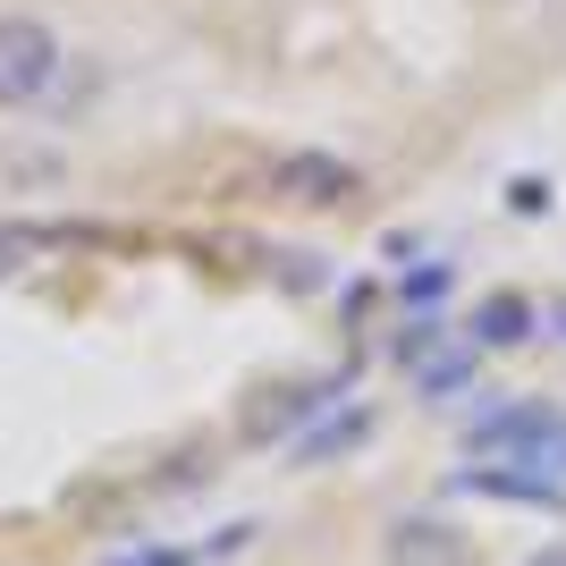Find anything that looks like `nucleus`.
Instances as JSON below:
<instances>
[{
  "instance_id": "obj_1",
  "label": "nucleus",
  "mask_w": 566,
  "mask_h": 566,
  "mask_svg": "<svg viewBox=\"0 0 566 566\" xmlns=\"http://www.w3.org/2000/svg\"><path fill=\"white\" fill-rule=\"evenodd\" d=\"M465 449L473 457H524V465L549 482V473L566 465V415H549V406H507V415L465 431Z\"/></svg>"
},
{
  "instance_id": "obj_2",
  "label": "nucleus",
  "mask_w": 566,
  "mask_h": 566,
  "mask_svg": "<svg viewBox=\"0 0 566 566\" xmlns=\"http://www.w3.org/2000/svg\"><path fill=\"white\" fill-rule=\"evenodd\" d=\"M51 76H60V34L43 18H0V111L43 102Z\"/></svg>"
},
{
  "instance_id": "obj_3",
  "label": "nucleus",
  "mask_w": 566,
  "mask_h": 566,
  "mask_svg": "<svg viewBox=\"0 0 566 566\" xmlns=\"http://www.w3.org/2000/svg\"><path fill=\"white\" fill-rule=\"evenodd\" d=\"M398 364L415 373V389L423 398H457V389H473V338H449L440 322H415V331L398 338Z\"/></svg>"
},
{
  "instance_id": "obj_4",
  "label": "nucleus",
  "mask_w": 566,
  "mask_h": 566,
  "mask_svg": "<svg viewBox=\"0 0 566 566\" xmlns=\"http://www.w3.org/2000/svg\"><path fill=\"white\" fill-rule=\"evenodd\" d=\"M271 187L296 195V203H347V195H355V169L331 161V153H287V161L271 169Z\"/></svg>"
},
{
  "instance_id": "obj_5",
  "label": "nucleus",
  "mask_w": 566,
  "mask_h": 566,
  "mask_svg": "<svg viewBox=\"0 0 566 566\" xmlns=\"http://www.w3.org/2000/svg\"><path fill=\"white\" fill-rule=\"evenodd\" d=\"M389 566H465V533L440 516H398L389 524Z\"/></svg>"
},
{
  "instance_id": "obj_6",
  "label": "nucleus",
  "mask_w": 566,
  "mask_h": 566,
  "mask_svg": "<svg viewBox=\"0 0 566 566\" xmlns=\"http://www.w3.org/2000/svg\"><path fill=\"white\" fill-rule=\"evenodd\" d=\"M331 398H338V380H305V389H280V398H262L254 415H245V440H280L287 423H305V415H322Z\"/></svg>"
},
{
  "instance_id": "obj_7",
  "label": "nucleus",
  "mask_w": 566,
  "mask_h": 566,
  "mask_svg": "<svg viewBox=\"0 0 566 566\" xmlns=\"http://www.w3.org/2000/svg\"><path fill=\"white\" fill-rule=\"evenodd\" d=\"M473 355L482 347H524V338H533V305H524L516 287H499V296H482V305H473Z\"/></svg>"
},
{
  "instance_id": "obj_8",
  "label": "nucleus",
  "mask_w": 566,
  "mask_h": 566,
  "mask_svg": "<svg viewBox=\"0 0 566 566\" xmlns=\"http://www.w3.org/2000/svg\"><path fill=\"white\" fill-rule=\"evenodd\" d=\"M457 491H473V499H516V507H566L558 482H542V473H499V465L457 473Z\"/></svg>"
},
{
  "instance_id": "obj_9",
  "label": "nucleus",
  "mask_w": 566,
  "mask_h": 566,
  "mask_svg": "<svg viewBox=\"0 0 566 566\" xmlns=\"http://www.w3.org/2000/svg\"><path fill=\"white\" fill-rule=\"evenodd\" d=\"M364 431H373V415H338V423L305 431V440H296V457H305V465H322V457H331V449H355Z\"/></svg>"
},
{
  "instance_id": "obj_10",
  "label": "nucleus",
  "mask_w": 566,
  "mask_h": 566,
  "mask_svg": "<svg viewBox=\"0 0 566 566\" xmlns=\"http://www.w3.org/2000/svg\"><path fill=\"white\" fill-rule=\"evenodd\" d=\"M398 296H406V305H431V296H449V262H423L415 280H398Z\"/></svg>"
},
{
  "instance_id": "obj_11",
  "label": "nucleus",
  "mask_w": 566,
  "mask_h": 566,
  "mask_svg": "<svg viewBox=\"0 0 566 566\" xmlns=\"http://www.w3.org/2000/svg\"><path fill=\"white\" fill-rule=\"evenodd\" d=\"M102 566H195V549H118Z\"/></svg>"
},
{
  "instance_id": "obj_12",
  "label": "nucleus",
  "mask_w": 566,
  "mask_h": 566,
  "mask_svg": "<svg viewBox=\"0 0 566 566\" xmlns=\"http://www.w3.org/2000/svg\"><path fill=\"white\" fill-rule=\"evenodd\" d=\"M507 203H516V212H549V187H542V178H516V187H507Z\"/></svg>"
},
{
  "instance_id": "obj_13",
  "label": "nucleus",
  "mask_w": 566,
  "mask_h": 566,
  "mask_svg": "<svg viewBox=\"0 0 566 566\" xmlns=\"http://www.w3.org/2000/svg\"><path fill=\"white\" fill-rule=\"evenodd\" d=\"M34 245V237H0V271H18V254Z\"/></svg>"
},
{
  "instance_id": "obj_14",
  "label": "nucleus",
  "mask_w": 566,
  "mask_h": 566,
  "mask_svg": "<svg viewBox=\"0 0 566 566\" xmlns=\"http://www.w3.org/2000/svg\"><path fill=\"white\" fill-rule=\"evenodd\" d=\"M524 566H566V542H558V549H542V558H524Z\"/></svg>"
}]
</instances>
